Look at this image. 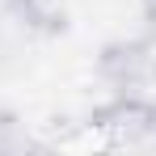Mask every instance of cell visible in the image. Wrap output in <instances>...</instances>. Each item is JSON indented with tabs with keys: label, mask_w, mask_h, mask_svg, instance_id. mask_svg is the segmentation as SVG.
Returning a JSON list of instances; mask_svg holds the SVG:
<instances>
[{
	"label": "cell",
	"mask_w": 156,
	"mask_h": 156,
	"mask_svg": "<svg viewBox=\"0 0 156 156\" xmlns=\"http://www.w3.org/2000/svg\"><path fill=\"white\" fill-rule=\"evenodd\" d=\"M139 4H144V17H148V26L156 30V0H139Z\"/></svg>",
	"instance_id": "obj_4"
},
{
	"label": "cell",
	"mask_w": 156,
	"mask_h": 156,
	"mask_svg": "<svg viewBox=\"0 0 156 156\" xmlns=\"http://www.w3.org/2000/svg\"><path fill=\"white\" fill-rule=\"evenodd\" d=\"M93 122L110 131L118 144H156V101L139 93H118L93 114Z\"/></svg>",
	"instance_id": "obj_1"
},
{
	"label": "cell",
	"mask_w": 156,
	"mask_h": 156,
	"mask_svg": "<svg viewBox=\"0 0 156 156\" xmlns=\"http://www.w3.org/2000/svg\"><path fill=\"white\" fill-rule=\"evenodd\" d=\"M9 17L26 34H63L68 30V4L63 0H9Z\"/></svg>",
	"instance_id": "obj_3"
},
{
	"label": "cell",
	"mask_w": 156,
	"mask_h": 156,
	"mask_svg": "<svg viewBox=\"0 0 156 156\" xmlns=\"http://www.w3.org/2000/svg\"><path fill=\"white\" fill-rule=\"evenodd\" d=\"M97 72L118 93H135L152 76V47L148 42H110L101 51V59H97Z\"/></svg>",
	"instance_id": "obj_2"
}]
</instances>
